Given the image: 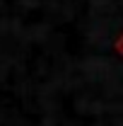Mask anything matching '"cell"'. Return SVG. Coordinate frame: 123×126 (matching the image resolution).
<instances>
[{"instance_id": "1", "label": "cell", "mask_w": 123, "mask_h": 126, "mask_svg": "<svg viewBox=\"0 0 123 126\" xmlns=\"http://www.w3.org/2000/svg\"><path fill=\"white\" fill-rule=\"evenodd\" d=\"M113 48H116V53L123 58V34H118V39L113 41Z\"/></svg>"}]
</instances>
